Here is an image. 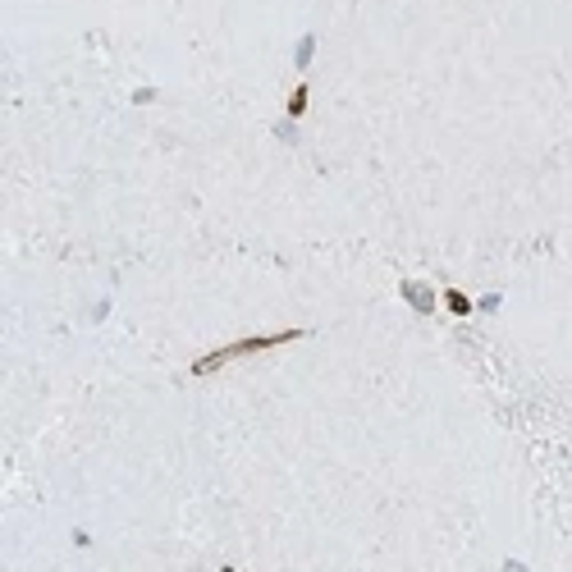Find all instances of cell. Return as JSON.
I'll return each instance as SVG.
<instances>
[{
    "label": "cell",
    "instance_id": "6da1fadb",
    "mask_svg": "<svg viewBox=\"0 0 572 572\" xmlns=\"http://www.w3.org/2000/svg\"><path fill=\"white\" fill-rule=\"evenodd\" d=\"M302 330H280V334H257V339H243V344H229V348H220V353L211 357H202L197 362V376H206V371H215V367H229V362H238V357H247V353H261V348H280V344H289V339H298Z\"/></svg>",
    "mask_w": 572,
    "mask_h": 572
},
{
    "label": "cell",
    "instance_id": "5b68a950",
    "mask_svg": "<svg viewBox=\"0 0 572 572\" xmlns=\"http://www.w3.org/2000/svg\"><path fill=\"white\" fill-rule=\"evenodd\" d=\"M225 572H234V568H225Z\"/></svg>",
    "mask_w": 572,
    "mask_h": 572
},
{
    "label": "cell",
    "instance_id": "3957f363",
    "mask_svg": "<svg viewBox=\"0 0 572 572\" xmlns=\"http://www.w3.org/2000/svg\"><path fill=\"white\" fill-rule=\"evenodd\" d=\"M307 110V87H298V92H293V101H289V115H302Z\"/></svg>",
    "mask_w": 572,
    "mask_h": 572
},
{
    "label": "cell",
    "instance_id": "277c9868",
    "mask_svg": "<svg viewBox=\"0 0 572 572\" xmlns=\"http://www.w3.org/2000/svg\"><path fill=\"white\" fill-rule=\"evenodd\" d=\"M449 307H454V312H458V316H467V307H471V302L463 298V293H449Z\"/></svg>",
    "mask_w": 572,
    "mask_h": 572
},
{
    "label": "cell",
    "instance_id": "7a4b0ae2",
    "mask_svg": "<svg viewBox=\"0 0 572 572\" xmlns=\"http://www.w3.org/2000/svg\"><path fill=\"white\" fill-rule=\"evenodd\" d=\"M408 298H412L417 307H422V312H426V307H431V293H426L422 284H408Z\"/></svg>",
    "mask_w": 572,
    "mask_h": 572
}]
</instances>
